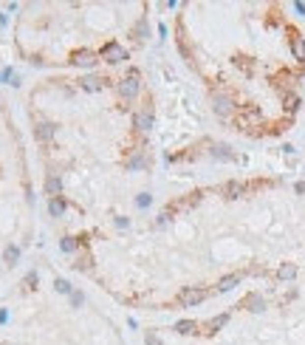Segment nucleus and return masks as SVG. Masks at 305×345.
<instances>
[{"label": "nucleus", "instance_id": "obj_1", "mask_svg": "<svg viewBox=\"0 0 305 345\" xmlns=\"http://www.w3.org/2000/svg\"><path fill=\"white\" fill-rule=\"evenodd\" d=\"M17 258H20V249H17V246H6V252H3V260H6V263H14Z\"/></svg>", "mask_w": 305, "mask_h": 345}, {"label": "nucleus", "instance_id": "obj_2", "mask_svg": "<svg viewBox=\"0 0 305 345\" xmlns=\"http://www.w3.org/2000/svg\"><path fill=\"white\" fill-rule=\"evenodd\" d=\"M105 57H116V59H124L127 54H124V48H119V46H108L105 48Z\"/></svg>", "mask_w": 305, "mask_h": 345}, {"label": "nucleus", "instance_id": "obj_3", "mask_svg": "<svg viewBox=\"0 0 305 345\" xmlns=\"http://www.w3.org/2000/svg\"><path fill=\"white\" fill-rule=\"evenodd\" d=\"M51 133H54V127H51V125H40V127H37V139H40V142H48Z\"/></svg>", "mask_w": 305, "mask_h": 345}, {"label": "nucleus", "instance_id": "obj_4", "mask_svg": "<svg viewBox=\"0 0 305 345\" xmlns=\"http://www.w3.org/2000/svg\"><path fill=\"white\" fill-rule=\"evenodd\" d=\"M48 209H51V215H59V212H62V201H59V198H51V204H48Z\"/></svg>", "mask_w": 305, "mask_h": 345}, {"label": "nucleus", "instance_id": "obj_5", "mask_svg": "<svg viewBox=\"0 0 305 345\" xmlns=\"http://www.w3.org/2000/svg\"><path fill=\"white\" fill-rule=\"evenodd\" d=\"M45 190H48V193H51V196H54L56 190H59V178H54V175H51V178H48V181H45Z\"/></svg>", "mask_w": 305, "mask_h": 345}]
</instances>
